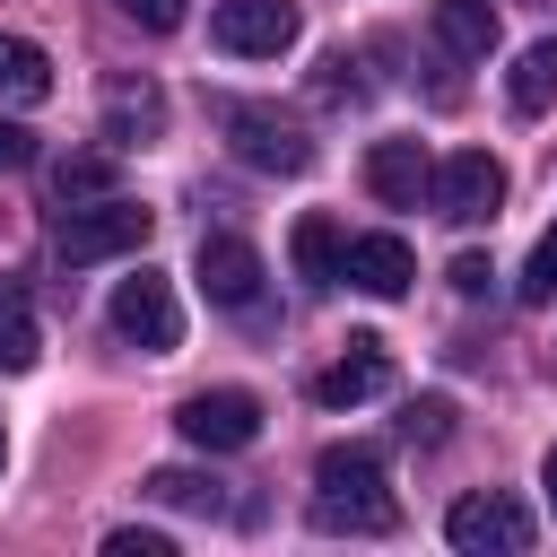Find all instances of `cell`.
<instances>
[{
	"label": "cell",
	"instance_id": "cell-1",
	"mask_svg": "<svg viewBox=\"0 0 557 557\" xmlns=\"http://www.w3.org/2000/svg\"><path fill=\"white\" fill-rule=\"evenodd\" d=\"M313 531H348V540H383L392 522H400V496H392V479H383V453L374 444H322L313 453Z\"/></svg>",
	"mask_w": 557,
	"mask_h": 557
},
{
	"label": "cell",
	"instance_id": "cell-2",
	"mask_svg": "<svg viewBox=\"0 0 557 557\" xmlns=\"http://www.w3.org/2000/svg\"><path fill=\"white\" fill-rule=\"evenodd\" d=\"M148 235H157V209H148V200H122V191H104V200H78V209H61V226H52V252H61L70 270H87V261L139 252Z\"/></svg>",
	"mask_w": 557,
	"mask_h": 557
},
{
	"label": "cell",
	"instance_id": "cell-3",
	"mask_svg": "<svg viewBox=\"0 0 557 557\" xmlns=\"http://www.w3.org/2000/svg\"><path fill=\"white\" fill-rule=\"evenodd\" d=\"M218 122H226V148H235L252 174H305V165H313L305 122H296V113H278V104H261V96H235Z\"/></svg>",
	"mask_w": 557,
	"mask_h": 557
},
{
	"label": "cell",
	"instance_id": "cell-4",
	"mask_svg": "<svg viewBox=\"0 0 557 557\" xmlns=\"http://www.w3.org/2000/svg\"><path fill=\"white\" fill-rule=\"evenodd\" d=\"M104 322H113V339H131L139 357L183 348V296H174V278H165V270H131V278L113 287Z\"/></svg>",
	"mask_w": 557,
	"mask_h": 557
},
{
	"label": "cell",
	"instance_id": "cell-5",
	"mask_svg": "<svg viewBox=\"0 0 557 557\" xmlns=\"http://www.w3.org/2000/svg\"><path fill=\"white\" fill-rule=\"evenodd\" d=\"M209 44L235 61H278L296 44V0H218L209 9Z\"/></svg>",
	"mask_w": 557,
	"mask_h": 557
},
{
	"label": "cell",
	"instance_id": "cell-6",
	"mask_svg": "<svg viewBox=\"0 0 557 557\" xmlns=\"http://www.w3.org/2000/svg\"><path fill=\"white\" fill-rule=\"evenodd\" d=\"M444 540H453L461 557H522V548H531V513L487 487V496H461V505L444 513Z\"/></svg>",
	"mask_w": 557,
	"mask_h": 557
},
{
	"label": "cell",
	"instance_id": "cell-7",
	"mask_svg": "<svg viewBox=\"0 0 557 557\" xmlns=\"http://www.w3.org/2000/svg\"><path fill=\"white\" fill-rule=\"evenodd\" d=\"M453 226H479V218H496L505 209V165L487 157V148H453L444 165H435V191H426Z\"/></svg>",
	"mask_w": 557,
	"mask_h": 557
},
{
	"label": "cell",
	"instance_id": "cell-8",
	"mask_svg": "<svg viewBox=\"0 0 557 557\" xmlns=\"http://www.w3.org/2000/svg\"><path fill=\"white\" fill-rule=\"evenodd\" d=\"M174 426H183V444H200V453H244V444L261 435V400L235 392V383H218V392H191V400L174 409Z\"/></svg>",
	"mask_w": 557,
	"mask_h": 557
},
{
	"label": "cell",
	"instance_id": "cell-9",
	"mask_svg": "<svg viewBox=\"0 0 557 557\" xmlns=\"http://www.w3.org/2000/svg\"><path fill=\"white\" fill-rule=\"evenodd\" d=\"M392 392V348L374 339V331H357L322 374H313V400L322 409H357V400H383Z\"/></svg>",
	"mask_w": 557,
	"mask_h": 557
},
{
	"label": "cell",
	"instance_id": "cell-10",
	"mask_svg": "<svg viewBox=\"0 0 557 557\" xmlns=\"http://www.w3.org/2000/svg\"><path fill=\"white\" fill-rule=\"evenodd\" d=\"M191 278H200V296H209V305L244 313V305L261 296V252H252L244 235H200V261H191Z\"/></svg>",
	"mask_w": 557,
	"mask_h": 557
},
{
	"label": "cell",
	"instance_id": "cell-11",
	"mask_svg": "<svg viewBox=\"0 0 557 557\" xmlns=\"http://www.w3.org/2000/svg\"><path fill=\"white\" fill-rule=\"evenodd\" d=\"M366 191H374L383 209H418V200L435 191L426 148H418V139H374V148H366Z\"/></svg>",
	"mask_w": 557,
	"mask_h": 557
},
{
	"label": "cell",
	"instance_id": "cell-12",
	"mask_svg": "<svg viewBox=\"0 0 557 557\" xmlns=\"http://www.w3.org/2000/svg\"><path fill=\"white\" fill-rule=\"evenodd\" d=\"M339 278H348V287H366V296H409V278H418V252H409L400 235H348V261H339Z\"/></svg>",
	"mask_w": 557,
	"mask_h": 557
},
{
	"label": "cell",
	"instance_id": "cell-13",
	"mask_svg": "<svg viewBox=\"0 0 557 557\" xmlns=\"http://www.w3.org/2000/svg\"><path fill=\"white\" fill-rule=\"evenodd\" d=\"M426 35H435L444 61H487V52H496V9H487V0H435Z\"/></svg>",
	"mask_w": 557,
	"mask_h": 557
},
{
	"label": "cell",
	"instance_id": "cell-14",
	"mask_svg": "<svg viewBox=\"0 0 557 557\" xmlns=\"http://www.w3.org/2000/svg\"><path fill=\"white\" fill-rule=\"evenodd\" d=\"M287 252H296V278H305V287H339V261H348V235H339V218H322V209H305V218H296V235H287Z\"/></svg>",
	"mask_w": 557,
	"mask_h": 557
},
{
	"label": "cell",
	"instance_id": "cell-15",
	"mask_svg": "<svg viewBox=\"0 0 557 557\" xmlns=\"http://www.w3.org/2000/svg\"><path fill=\"white\" fill-rule=\"evenodd\" d=\"M35 357H44L35 296H26V278H0V374H26Z\"/></svg>",
	"mask_w": 557,
	"mask_h": 557
},
{
	"label": "cell",
	"instance_id": "cell-16",
	"mask_svg": "<svg viewBox=\"0 0 557 557\" xmlns=\"http://www.w3.org/2000/svg\"><path fill=\"white\" fill-rule=\"evenodd\" d=\"M0 96H9V104H44V96H52V61H44V44L0 35Z\"/></svg>",
	"mask_w": 557,
	"mask_h": 557
},
{
	"label": "cell",
	"instance_id": "cell-17",
	"mask_svg": "<svg viewBox=\"0 0 557 557\" xmlns=\"http://www.w3.org/2000/svg\"><path fill=\"white\" fill-rule=\"evenodd\" d=\"M157 122H165V96H157V87H113V96H104V139H113V148H139Z\"/></svg>",
	"mask_w": 557,
	"mask_h": 557
},
{
	"label": "cell",
	"instance_id": "cell-18",
	"mask_svg": "<svg viewBox=\"0 0 557 557\" xmlns=\"http://www.w3.org/2000/svg\"><path fill=\"white\" fill-rule=\"evenodd\" d=\"M505 96H513V113H548V104H557V35H540V44L513 61Z\"/></svg>",
	"mask_w": 557,
	"mask_h": 557
},
{
	"label": "cell",
	"instance_id": "cell-19",
	"mask_svg": "<svg viewBox=\"0 0 557 557\" xmlns=\"http://www.w3.org/2000/svg\"><path fill=\"white\" fill-rule=\"evenodd\" d=\"M104 191H113V157H104V148H70V157L52 165V200H61V209L104 200Z\"/></svg>",
	"mask_w": 557,
	"mask_h": 557
},
{
	"label": "cell",
	"instance_id": "cell-20",
	"mask_svg": "<svg viewBox=\"0 0 557 557\" xmlns=\"http://www.w3.org/2000/svg\"><path fill=\"white\" fill-rule=\"evenodd\" d=\"M148 496L174 505V513H226V487L209 470H148Z\"/></svg>",
	"mask_w": 557,
	"mask_h": 557
},
{
	"label": "cell",
	"instance_id": "cell-21",
	"mask_svg": "<svg viewBox=\"0 0 557 557\" xmlns=\"http://www.w3.org/2000/svg\"><path fill=\"white\" fill-rule=\"evenodd\" d=\"M400 435H409V444H426V453H435V444H453V400H444V392L409 400V409H400Z\"/></svg>",
	"mask_w": 557,
	"mask_h": 557
},
{
	"label": "cell",
	"instance_id": "cell-22",
	"mask_svg": "<svg viewBox=\"0 0 557 557\" xmlns=\"http://www.w3.org/2000/svg\"><path fill=\"white\" fill-rule=\"evenodd\" d=\"M522 305H557V226L531 244V261H522Z\"/></svg>",
	"mask_w": 557,
	"mask_h": 557
},
{
	"label": "cell",
	"instance_id": "cell-23",
	"mask_svg": "<svg viewBox=\"0 0 557 557\" xmlns=\"http://www.w3.org/2000/svg\"><path fill=\"white\" fill-rule=\"evenodd\" d=\"M122 17H131V26H148V35H174V26L191 17V0H122Z\"/></svg>",
	"mask_w": 557,
	"mask_h": 557
},
{
	"label": "cell",
	"instance_id": "cell-24",
	"mask_svg": "<svg viewBox=\"0 0 557 557\" xmlns=\"http://www.w3.org/2000/svg\"><path fill=\"white\" fill-rule=\"evenodd\" d=\"M444 278H453V296H487V278H496V270H487V252H453V270H444Z\"/></svg>",
	"mask_w": 557,
	"mask_h": 557
},
{
	"label": "cell",
	"instance_id": "cell-25",
	"mask_svg": "<svg viewBox=\"0 0 557 557\" xmlns=\"http://www.w3.org/2000/svg\"><path fill=\"white\" fill-rule=\"evenodd\" d=\"M104 557H174V540H165V531H113Z\"/></svg>",
	"mask_w": 557,
	"mask_h": 557
},
{
	"label": "cell",
	"instance_id": "cell-26",
	"mask_svg": "<svg viewBox=\"0 0 557 557\" xmlns=\"http://www.w3.org/2000/svg\"><path fill=\"white\" fill-rule=\"evenodd\" d=\"M313 87H322V96H331V104H348V96H357V61H348V52H331V61H322V78H313Z\"/></svg>",
	"mask_w": 557,
	"mask_h": 557
},
{
	"label": "cell",
	"instance_id": "cell-27",
	"mask_svg": "<svg viewBox=\"0 0 557 557\" xmlns=\"http://www.w3.org/2000/svg\"><path fill=\"white\" fill-rule=\"evenodd\" d=\"M26 157H35V139H26V131H17V122H0V174H17V165H26Z\"/></svg>",
	"mask_w": 557,
	"mask_h": 557
},
{
	"label": "cell",
	"instance_id": "cell-28",
	"mask_svg": "<svg viewBox=\"0 0 557 557\" xmlns=\"http://www.w3.org/2000/svg\"><path fill=\"white\" fill-rule=\"evenodd\" d=\"M540 487H548V513H557V444H548V461H540Z\"/></svg>",
	"mask_w": 557,
	"mask_h": 557
},
{
	"label": "cell",
	"instance_id": "cell-29",
	"mask_svg": "<svg viewBox=\"0 0 557 557\" xmlns=\"http://www.w3.org/2000/svg\"><path fill=\"white\" fill-rule=\"evenodd\" d=\"M0 470H9V435H0Z\"/></svg>",
	"mask_w": 557,
	"mask_h": 557
}]
</instances>
